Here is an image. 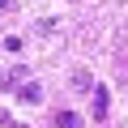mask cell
Returning a JSON list of instances; mask_svg holds the SVG:
<instances>
[{
    "label": "cell",
    "instance_id": "6da1fadb",
    "mask_svg": "<svg viewBox=\"0 0 128 128\" xmlns=\"http://www.w3.org/2000/svg\"><path fill=\"white\" fill-rule=\"evenodd\" d=\"M107 107H111V98H107V86H94V120H98V124L107 120Z\"/></svg>",
    "mask_w": 128,
    "mask_h": 128
},
{
    "label": "cell",
    "instance_id": "7a4b0ae2",
    "mask_svg": "<svg viewBox=\"0 0 128 128\" xmlns=\"http://www.w3.org/2000/svg\"><path fill=\"white\" fill-rule=\"evenodd\" d=\"M17 98H22V102H43V90H38L34 81H26V86L17 90Z\"/></svg>",
    "mask_w": 128,
    "mask_h": 128
},
{
    "label": "cell",
    "instance_id": "3957f363",
    "mask_svg": "<svg viewBox=\"0 0 128 128\" xmlns=\"http://www.w3.org/2000/svg\"><path fill=\"white\" fill-rule=\"evenodd\" d=\"M56 124H60V128H86L77 111H60V115H56Z\"/></svg>",
    "mask_w": 128,
    "mask_h": 128
},
{
    "label": "cell",
    "instance_id": "277c9868",
    "mask_svg": "<svg viewBox=\"0 0 128 128\" xmlns=\"http://www.w3.org/2000/svg\"><path fill=\"white\" fill-rule=\"evenodd\" d=\"M17 81H26V68H22V64H17V68H9V73H4V86H17Z\"/></svg>",
    "mask_w": 128,
    "mask_h": 128
},
{
    "label": "cell",
    "instance_id": "5b68a950",
    "mask_svg": "<svg viewBox=\"0 0 128 128\" xmlns=\"http://www.w3.org/2000/svg\"><path fill=\"white\" fill-rule=\"evenodd\" d=\"M73 86H77V90H94V81H90V73H73Z\"/></svg>",
    "mask_w": 128,
    "mask_h": 128
},
{
    "label": "cell",
    "instance_id": "8992f818",
    "mask_svg": "<svg viewBox=\"0 0 128 128\" xmlns=\"http://www.w3.org/2000/svg\"><path fill=\"white\" fill-rule=\"evenodd\" d=\"M9 128H22V124H9Z\"/></svg>",
    "mask_w": 128,
    "mask_h": 128
}]
</instances>
